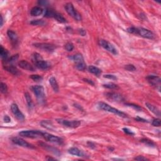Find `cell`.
Returning a JSON list of instances; mask_svg holds the SVG:
<instances>
[{"instance_id":"obj_14","label":"cell","mask_w":161,"mask_h":161,"mask_svg":"<svg viewBox=\"0 0 161 161\" xmlns=\"http://www.w3.org/2000/svg\"><path fill=\"white\" fill-rule=\"evenodd\" d=\"M147 79L148 82H149L152 86H158L160 87V77H158V76L150 75V76H149L147 77Z\"/></svg>"},{"instance_id":"obj_30","label":"cell","mask_w":161,"mask_h":161,"mask_svg":"<svg viewBox=\"0 0 161 161\" xmlns=\"http://www.w3.org/2000/svg\"><path fill=\"white\" fill-rule=\"evenodd\" d=\"M30 24L33 25H39V26H43V25H45L46 23L45 22H44L42 20H34L33 21L30 22Z\"/></svg>"},{"instance_id":"obj_25","label":"cell","mask_w":161,"mask_h":161,"mask_svg":"<svg viewBox=\"0 0 161 161\" xmlns=\"http://www.w3.org/2000/svg\"><path fill=\"white\" fill-rule=\"evenodd\" d=\"M54 18H55L57 22H60V23H66V22H67L66 19L61 14L57 12H55V15L54 16Z\"/></svg>"},{"instance_id":"obj_46","label":"cell","mask_w":161,"mask_h":161,"mask_svg":"<svg viewBox=\"0 0 161 161\" xmlns=\"http://www.w3.org/2000/svg\"><path fill=\"white\" fill-rule=\"evenodd\" d=\"M83 80L85 81V82H87V83H89L90 84H91V85L94 86L95 85V83H94L93 82H92V81L90 80V79H83Z\"/></svg>"},{"instance_id":"obj_41","label":"cell","mask_w":161,"mask_h":161,"mask_svg":"<svg viewBox=\"0 0 161 161\" xmlns=\"http://www.w3.org/2000/svg\"><path fill=\"white\" fill-rule=\"evenodd\" d=\"M123 132H125V133H127V134H128V135H133L135 134V133H133V132H132V130H129V129L127 128H123Z\"/></svg>"},{"instance_id":"obj_16","label":"cell","mask_w":161,"mask_h":161,"mask_svg":"<svg viewBox=\"0 0 161 161\" xmlns=\"http://www.w3.org/2000/svg\"><path fill=\"white\" fill-rule=\"evenodd\" d=\"M7 35L12 44L13 45H17V42H18V36H17V33L13 30H8L7 32Z\"/></svg>"},{"instance_id":"obj_47","label":"cell","mask_w":161,"mask_h":161,"mask_svg":"<svg viewBox=\"0 0 161 161\" xmlns=\"http://www.w3.org/2000/svg\"><path fill=\"white\" fill-rule=\"evenodd\" d=\"M135 120L137 121H139V122H147V121L146 120L143 119V118H140V117H137V118H135Z\"/></svg>"},{"instance_id":"obj_21","label":"cell","mask_w":161,"mask_h":161,"mask_svg":"<svg viewBox=\"0 0 161 161\" xmlns=\"http://www.w3.org/2000/svg\"><path fill=\"white\" fill-rule=\"evenodd\" d=\"M88 71L92 73V74L96 75V76H98L100 75L101 74L102 71L100 69H99L97 67L93 66H90L88 67Z\"/></svg>"},{"instance_id":"obj_2","label":"cell","mask_w":161,"mask_h":161,"mask_svg":"<svg viewBox=\"0 0 161 161\" xmlns=\"http://www.w3.org/2000/svg\"><path fill=\"white\" fill-rule=\"evenodd\" d=\"M30 89L32 91L35 95L36 96L38 101L40 103H43L45 102V95L44 92V88L42 86L35 85L30 87Z\"/></svg>"},{"instance_id":"obj_10","label":"cell","mask_w":161,"mask_h":161,"mask_svg":"<svg viewBox=\"0 0 161 161\" xmlns=\"http://www.w3.org/2000/svg\"><path fill=\"white\" fill-rule=\"evenodd\" d=\"M11 110H12V111L13 113V114L15 115V116L17 118L18 120L22 121L25 119V116H24V115L22 113V111L19 110V108L17 106V104H15V103H13V104L11 105Z\"/></svg>"},{"instance_id":"obj_32","label":"cell","mask_w":161,"mask_h":161,"mask_svg":"<svg viewBox=\"0 0 161 161\" xmlns=\"http://www.w3.org/2000/svg\"><path fill=\"white\" fill-rule=\"evenodd\" d=\"M30 77L31 78L32 80H33L34 81H36V82H40V81H42L43 79V77H42V76H40V75H38V74L31 75Z\"/></svg>"},{"instance_id":"obj_11","label":"cell","mask_w":161,"mask_h":161,"mask_svg":"<svg viewBox=\"0 0 161 161\" xmlns=\"http://www.w3.org/2000/svg\"><path fill=\"white\" fill-rule=\"evenodd\" d=\"M12 142L15 144L18 145L19 146L23 147H26V148H29V149H33L34 147L33 145L30 144L28 142L22 139L21 138L18 137H15L12 138Z\"/></svg>"},{"instance_id":"obj_43","label":"cell","mask_w":161,"mask_h":161,"mask_svg":"<svg viewBox=\"0 0 161 161\" xmlns=\"http://www.w3.org/2000/svg\"><path fill=\"white\" fill-rule=\"evenodd\" d=\"M3 120H4V122L5 123H9L11 122V118L8 115L4 116V118H3Z\"/></svg>"},{"instance_id":"obj_13","label":"cell","mask_w":161,"mask_h":161,"mask_svg":"<svg viewBox=\"0 0 161 161\" xmlns=\"http://www.w3.org/2000/svg\"><path fill=\"white\" fill-rule=\"evenodd\" d=\"M34 64L37 67L42 70H47L50 67V64L45 60H43V59L39 60H36L34 62Z\"/></svg>"},{"instance_id":"obj_6","label":"cell","mask_w":161,"mask_h":161,"mask_svg":"<svg viewBox=\"0 0 161 161\" xmlns=\"http://www.w3.org/2000/svg\"><path fill=\"white\" fill-rule=\"evenodd\" d=\"M42 138H44L45 140L50 142L57 143V144H62L63 143V138L55 136V135L50 134L47 132H42Z\"/></svg>"},{"instance_id":"obj_33","label":"cell","mask_w":161,"mask_h":161,"mask_svg":"<svg viewBox=\"0 0 161 161\" xmlns=\"http://www.w3.org/2000/svg\"><path fill=\"white\" fill-rule=\"evenodd\" d=\"M65 49H66V50H67L68 52H71V51L74 50V46L73 45L72 43L68 42L65 45Z\"/></svg>"},{"instance_id":"obj_15","label":"cell","mask_w":161,"mask_h":161,"mask_svg":"<svg viewBox=\"0 0 161 161\" xmlns=\"http://www.w3.org/2000/svg\"><path fill=\"white\" fill-rule=\"evenodd\" d=\"M18 66L20 67V68L22 69L27 70V71H34L35 69L34 67L32 66L30 64L27 62V60H20V61L18 62Z\"/></svg>"},{"instance_id":"obj_39","label":"cell","mask_w":161,"mask_h":161,"mask_svg":"<svg viewBox=\"0 0 161 161\" xmlns=\"http://www.w3.org/2000/svg\"><path fill=\"white\" fill-rule=\"evenodd\" d=\"M126 105H127V106H130V107L133 108L135 110H137V111H141L142 110V108H140L139 106H138V105L130 104V103H127V104H126Z\"/></svg>"},{"instance_id":"obj_17","label":"cell","mask_w":161,"mask_h":161,"mask_svg":"<svg viewBox=\"0 0 161 161\" xmlns=\"http://www.w3.org/2000/svg\"><path fill=\"white\" fill-rule=\"evenodd\" d=\"M68 152H69V154H71V155H76L78 156V157H85L84 153L77 147L70 148V149L68 150Z\"/></svg>"},{"instance_id":"obj_45","label":"cell","mask_w":161,"mask_h":161,"mask_svg":"<svg viewBox=\"0 0 161 161\" xmlns=\"http://www.w3.org/2000/svg\"><path fill=\"white\" fill-rule=\"evenodd\" d=\"M38 3H39V4H40V5L45 6L48 4V1H39V2H38Z\"/></svg>"},{"instance_id":"obj_34","label":"cell","mask_w":161,"mask_h":161,"mask_svg":"<svg viewBox=\"0 0 161 161\" xmlns=\"http://www.w3.org/2000/svg\"><path fill=\"white\" fill-rule=\"evenodd\" d=\"M0 87H1V92H2V93H3V94L7 93L8 87H7V85H6L5 83L1 82Z\"/></svg>"},{"instance_id":"obj_9","label":"cell","mask_w":161,"mask_h":161,"mask_svg":"<svg viewBox=\"0 0 161 161\" xmlns=\"http://www.w3.org/2000/svg\"><path fill=\"white\" fill-rule=\"evenodd\" d=\"M100 44L102 47L104 48L105 49H106V50H108V52H111L114 55H117L118 54V50H116V49L114 47V45L113 44H111V43L108 42L107 40H105L101 39L100 40Z\"/></svg>"},{"instance_id":"obj_7","label":"cell","mask_w":161,"mask_h":161,"mask_svg":"<svg viewBox=\"0 0 161 161\" xmlns=\"http://www.w3.org/2000/svg\"><path fill=\"white\" fill-rule=\"evenodd\" d=\"M136 35H138L143 38L148 39H154L155 37V35L153 32L144 28H137Z\"/></svg>"},{"instance_id":"obj_20","label":"cell","mask_w":161,"mask_h":161,"mask_svg":"<svg viewBox=\"0 0 161 161\" xmlns=\"http://www.w3.org/2000/svg\"><path fill=\"white\" fill-rule=\"evenodd\" d=\"M49 83H50V86H52V89L55 92H59V87L58 83H57L56 79L54 77H51L50 79H49Z\"/></svg>"},{"instance_id":"obj_38","label":"cell","mask_w":161,"mask_h":161,"mask_svg":"<svg viewBox=\"0 0 161 161\" xmlns=\"http://www.w3.org/2000/svg\"><path fill=\"white\" fill-rule=\"evenodd\" d=\"M152 125L154 127H160V120L159 118L154 119L152 121Z\"/></svg>"},{"instance_id":"obj_3","label":"cell","mask_w":161,"mask_h":161,"mask_svg":"<svg viewBox=\"0 0 161 161\" xmlns=\"http://www.w3.org/2000/svg\"><path fill=\"white\" fill-rule=\"evenodd\" d=\"M65 9H66L67 13L76 20H77V21L82 20V16L74 8V6L71 3H67L65 6Z\"/></svg>"},{"instance_id":"obj_35","label":"cell","mask_w":161,"mask_h":161,"mask_svg":"<svg viewBox=\"0 0 161 161\" xmlns=\"http://www.w3.org/2000/svg\"><path fill=\"white\" fill-rule=\"evenodd\" d=\"M140 142H142L144 143L145 144H146L147 146H154V143L153 142L152 140H150L149 139H146V138H143V139H142L140 140Z\"/></svg>"},{"instance_id":"obj_26","label":"cell","mask_w":161,"mask_h":161,"mask_svg":"<svg viewBox=\"0 0 161 161\" xmlns=\"http://www.w3.org/2000/svg\"><path fill=\"white\" fill-rule=\"evenodd\" d=\"M40 124L44 128L49 129V130H53V125H52V123H51L50 121H42V122L40 123Z\"/></svg>"},{"instance_id":"obj_29","label":"cell","mask_w":161,"mask_h":161,"mask_svg":"<svg viewBox=\"0 0 161 161\" xmlns=\"http://www.w3.org/2000/svg\"><path fill=\"white\" fill-rule=\"evenodd\" d=\"M76 69H77V70H79V71H83L86 69V63H84V62H82V63L76 64Z\"/></svg>"},{"instance_id":"obj_31","label":"cell","mask_w":161,"mask_h":161,"mask_svg":"<svg viewBox=\"0 0 161 161\" xmlns=\"http://www.w3.org/2000/svg\"><path fill=\"white\" fill-rule=\"evenodd\" d=\"M103 86L104 87H106V88H108V89H110V90H115V89L116 90V89H118V85H116V84L112 83V82L103 84Z\"/></svg>"},{"instance_id":"obj_40","label":"cell","mask_w":161,"mask_h":161,"mask_svg":"<svg viewBox=\"0 0 161 161\" xmlns=\"http://www.w3.org/2000/svg\"><path fill=\"white\" fill-rule=\"evenodd\" d=\"M103 77L105 78H107V79H112V80H116V79H117V77H116V76L113 74H106Z\"/></svg>"},{"instance_id":"obj_22","label":"cell","mask_w":161,"mask_h":161,"mask_svg":"<svg viewBox=\"0 0 161 161\" xmlns=\"http://www.w3.org/2000/svg\"><path fill=\"white\" fill-rule=\"evenodd\" d=\"M5 69L7 71H8L9 72L12 73V74L16 75V76L20 74V72L18 71V70L17 69V68L14 66H13V65H9V66H6Z\"/></svg>"},{"instance_id":"obj_19","label":"cell","mask_w":161,"mask_h":161,"mask_svg":"<svg viewBox=\"0 0 161 161\" xmlns=\"http://www.w3.org/2000/svg\"><path fill=\"white\" fill-rule=\"evenodd\" d=\"M43 9L40 8V6H35L32 8L31 11H30V14L33 17H38V16L42 15L43 13Z\"/></svg>"},{"instance_id":"obj_27","label":"cell","mask_w":161,"mask_h":161,"mask_svg":"<svg viewBox=\"0 0 161 161\" xmlns=\"http://www.w3.org/2000/svg\"><path fill=\"white\" fill-rule=\"evenodd\" d=\"M25 98H26L27 103V105H28V107L30 108H32L33 107V101H32V99L31 96H30V95H29V93H28V92H26V93L25 94Z\"/></svg>"},{"instance_id":"obj_48","label":"cell","mask_w":161,"mask_h":161,"mask_svg":"<svg viewBox=\"0 0 161 161\" xmlns=\"http://www.w3.org/2000/svg\"><path fill=\"white\" fill-rule=\"evenodd\" d=\"M47 160H57L56 159H55V158H52V157H47Z\"/></svg>"},{"instance_id":"obj_36","label":"cell","mask_w":161,"mask_h":161,"mask_svg":"<svg viewBox=\"0 0 161 161\" xmlns=\"http://www.w3.org/2000/svg\"><path fill=\"white\" fill-rule=\"evenodd\" d=\"M18 59V54H16V55H13L12 57H11L10 58H9L8 59L6 60V62H7L8 63H14V62H15L16 60Z\"/></svg>"},{"instance_id":"obj_42","label":"cell","mask_w":161,"mask_h":161,"mask_svg":"<svg viewBox=\"0 0 161 161\" xmlns=\"http://www.w3.org/2000/svg\"><path fill=\"white\" fill-rule=\"evenodd\" d=\"M134 160H148L149 159H147L146 157H143V156H138V157L134 158Z\"/></svg>"},{"instance_id":"obj_4","label":"cell","mask_w":161,"mask_h":161,"mask_svg":"<svg viewBox=\"0 0 161 161\" xmlns=\"http://www.w3.org/2000/svg\"><path fill=\"white\" fill-rule=\"evenodd\" d=\"M56 121L58 123L69 128H76L79 127L81 125V122L79 120H67L65 119L58 118L56 120Z\"/></svg>"},{"instance_id":"obj_44","label":"cell","mask_w":161,"mask_h":161,"mask_svg":"<svg viewBox=\"0 0 161 161\" xmlns=\"http://www.w3.org/2000/svg\"><path fill=\"white\" fill-rule=\"evenodd\" d=\"M79 32L81 34V35L82 36H85L86 34V30L82 29V28H81V29L79 30Z\"/></svg>"},{"instance_id":"obj_28","label":"cell","mask_w":161,"mask_h":161,"mask_svg":"<svg viewBox=\"0 0 161 161\" xmlns=\"http://www.w3.org/2000/svg\"><path fill=\"white\" fill-rule=\"evenodd\" d=\"M55 11L51 9H47L45 10V14H44V17H47V18H54V16L55 13Z\"/></svg>"},{"instance_id":"obj_1","label":"cell","mask_w":161,"mask_h":161,"mask_svg":"<svg viewBox=\"0 0 161 161\" xmlns=\"http://www.w3.org/2000/svg\"><path fill=\"white\" fill-rule=\"evenodd\" d=\"M98 106L100 110H101L108 111V112L110 113H112L117 115L121 116V117L127 118V115L125 113L120 111L119 110L116 109V108L111 107V106H110V105L107 104V103H104V102H99L98 104Z\"/></svg>"},{"instance_id":"obj_23","label":"cell","mask_w":161,"mask_h":161,"mask_svg":"<svg viewBox=\"0 0 161 161\" xmlns=\"http://www.w3.org/2000/svg\"><path fill=\"white\" fill-rule=\"evenodd\" d=\"M0 55H1V59L4 61H6L8 59V52L5 49H4L2 46H1V48H0Z\"/></svg>"},{"instance_id":"obj_37","label":"cell","mask_w":161,"mask_h":161,"mask_svg":"<svg viewBox=\"0 0 161 161\" xmlns=\"http://www.w3.org/2000/svg\"><path fill=\"white\" fill-rule=\"evenodd\" d=\"M125 69L126 70H127L128 71H131V72H133L136 71V67L133 66V64H128V65H126L125 66Z\"/></svg>"},{"instance_id":"obj_18","label":"cell","mask_w":161,"mask_h":161,"mask_svg":"<svg viewBox=\"0 0 161 161\" xmlns=\"http://www.w3.org/2000/svg\"><path fill=\"white\" fill-rule=\"evenodd\" d=\"M146 106L148 108V109H149V110L151 111V112L155 114V115H157L158 116H160V111L159 110L158 108L156 107V106H154V105H151L150 103H146Z\"/></svg>"},{"instance_id":"obj_49","label":"cell","mask_w":161,"mask_h":161,"mask_svg":"<svg viewBox=\"0 0 161 161\" xmlns=\"http://www.w3.org/2000/svg\"><path fill=\"white\" fill-rule=\"evenodd\" d=\"M3 16L1 15V27L3 26Z\"/></svg>"},{"instance_id":"obj_24","label":"cell","mask_w":161,"mask_h":161,"mask_svg":"<svg viewBox=\"0 0 161 161\" xmlns=\"http://www.w3.org/2000/svg\"><path fill=\"white\" fill-rule=\"evenodd\" d=\"M71 59H72L76 64L77 63H82L84 61V57L82 55V54H76L75 55H73L72 57H71Z\"/></svg>"},{"instance_id":"obj_5","label":"cell","mask_w":161,"mask_h":161,"mask_svg":"<svg viewBox=\"0 0 161 161\" xmlns=\"http://www.w3.org/2000/svg\"><path fill=\"white\" fill-rule=\"evenodd\" d=\"M19 135L20 136L23 137L27 138H35L42 137V132L39 131V130H23L19 133Z\"/></svg>"},{"instance_id":"obj_8","label":"cell","mask_w":161,"mask_h":161,"mask_svg":"<svg viewBox=\"0 0 161 161\" xmlns=\"http://www.w3.org/2000/svg\"><path fill=\"white\" fill-rule=\"evenodd\" d=\"M35 47L47 52H52L56 49V47L53 44L49 43H36L33 44Z\"/></svg>"},{"instance_id":"obj_12","label":"cell","mask_w":161,"mask_h":161,"mask_svg":"<svg viewBox=\"0 0 161 161\" xmlns=\"http://www.w3.org/2000/svg\"><path fill=\"white\" fill-rule=\"evenodd\" d=\"M106 96L108 99L115 102H122L124 101V98L120 94L117 92H107L106 94Z\"/></svg>"}]
</instances>
